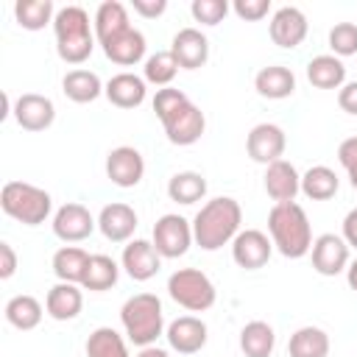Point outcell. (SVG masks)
I'll list each match as a JSON object with an SVG mask.
<instances>
[{"mask_svg":"<svg viewBox=\"0 0 357 357\" xmlns=\"http://www.w3.org/2000/svg\"><path fill=\"white\" fill-rule=\"evenodd\" d=\"M243 220V209L234 198H212L201 206V212L192 220V237L201 248L215 251L223 243H229L237 234V226Z\"/></svg>","mask_w":357,"mask_h":357,"instance_id":"cell-1","label":"cell"},{"mask_svg":"<svg viewBox=\"0 0 357 357\" xmlns=\"http://www.w3.org/2000/svg\"><path fill=\"white\" fill-rule=\"evenodd\" d=\"M268 229H271L273 245L290 259L304 257L312 245V231H310L307 212L296 201L273 204V209L268 215Z\"/></svg>","mask_w":357,"mask_h":357,"instance_id":"cell-2","label":"cell"},{"mask_svg":"<svg viewBox=\"0 0 357 357\" xmlns=\"http://www.w3.org/2000/svg\"><path fill=\"white\" fill-rule=\"evenodd\" d=\"M123 326L131 343L137 346H151L162 335V304L153 293H137L123 304Z\"/></svg>","mask_w":357,"mask_h":357,"instance_id":"cell-3","label":"cell"},{"mask_svg":"<svg viewBox=\"0 0 357 357\" xmlns=\"http://www.w3.org/2000/svg\"><path fill=\"white\" fill-rule=\"evenodd\" d=\"M0 206L20 223L36 226L50 212V192L28 181H6L0 190Z\"/></svg>","mask_w":357,"mask_h":357,"instance_id":"cell-4","label":"cell"},{"mask_svg":"<svg viewBox=\"0 0 357 357\" xmlns=\"http://www.w3.org/2000/svg\"><path fill=\"white\" fill-rule=\"evenodd\" d=\"M167 290L173 296L176 304H181L184 310L201 312L209 310L215 304V284L209 282L206 273L195 271V268H181L167 279Z\"/></svg>","mask_w":357,"mask_h":357,"instance_id":"cell-5","label":"cell"},{"mask_svg":"<svg viewBox=\"0 0 357 357\" xmlns=\"http://www.w3.org/2000/svg\"><path fill=\"white\" fill-rule=\"evenodd\" d=\"M192 229L181 215H162L153 226V245L162 257H181L190 248Z\"/></svg>","mask_w":357,"mask_h":357,"instance_id":"cell-6","label":"cell"},{"mask_svg":"<svg viewBox=\"0 0 357 357\" xmlns=\"http://www.w3.org/2000/svg\"><path fill=\"white\" fill-rule=\"evenodd\" d=\"M245 151L254 162H262V165H273L282 159L284 153V131L276 126V123H259L248 131V139H245Z\"/></svg>","mask_w":357,"mask_h":357,"instance_id":"cell-7","label":"cell"},{"mask_svg":"<svg viewBox=\"0 0 357 357\" xmlns=\"http://www.w3.org/2000/svg\"><path fill=\"white\" fill-rule=\"evenodd\" d=\"M145 173V162H142V153L131 145H120L114 151H109L106 156V176L117 184V187H134L139 184Z\"/></svg>","mask_w":357,"mask_h":357,"instance_id":"cell-8","label":"cell"},{"mask_svg":"<svg viewBox=\"0 0 357 357\" xmlns=\"http://www.w3.org/2000/svg\"><path fill=\"white\" fill-rule=\"evenodd\" d=\"M14 117L25 131H45L53 123L56 109H53L50 98L39 95V92H25L14 103Z\"/></svg>","mask_w":357,"mask_h":357,"instance_id":"cell-9","label":"cell"},{"mask_svg":"<svg viewBox=\"0 0 357 357\" xmlns=\"http://www.w3.org/2000/svg\"><path fill=\"white\" fill-rule=\"evenodd\" d=\"M231 254H234V262L245 271H257L262 268L268 259H271V240L265 231L259 229H245L234 237V245H231Z\"/></svg>","mask_w":357,"mask_h":357,"instance_id":"cell-10","label":"cell"},{"mask_svg":"<svg viewBox=\"0 0 357 357\" xmlns=\"http://www.w3.org/2000/svg\"><path fill=\"white\" fill-rule=\"evenodd\" d=\"M167 131V139L173 145H192L201 139L204 128H206V117L195 103H187L184 109H178L167 123H162Z\"/></svg>","mask_w":357,"mask_h":357,"instance_id":"cell-11","label":"cell"},{"mask_svg":"<svg viewBox=\"0 0 357 357\" xmlns=\"http://www.w3.org/2000/svg\"><path fill=\"white\" fill-rule=\"evenodd\" d=\"M95 229V220H92V212L84 206V204H64L56 218H53V231L56 237L67 240V243H75V240H84L89 237Z\"/></svg>","mask_w":357,"mask_h":357,"instance_id":"cell-12","label":"cell"},{"mask_svg":"<svg viewBox=\"0 0 357 357\" xmlns=\"http://www.w3.org/2000/svg\"><path fill=\"white\" fill-rule=\"evenodd\" d=\"M349 262V243L337 234H321L312 243V265L324 276H335Z\"/></svg>","mask_w":357,"mask_h":357,"instance_id":"cell-13","label":"cell"},{"mask_svg":"<svg viewBox=\"0 0 357 357\" xmlns=\"http://www.w3.org/2000/svg\"><path fill=\"white\" fill-rule=\"evenodd\" d=\"M170 53L176 56L178 67L184 70H195L209 59V39L198 31V28H181L173 36V47Z\"/></svg>","mask_w":357,"mask_h":357,"instance_id":"cell-14","label":"cell"},{"mask_svg":"<svg viewBox=\"0 0 357 357\" xmlns=\"http://www.w3.org/2000/svg\"><path fill=\"white\" fill-rule=\"evenodd\" d=\"M307 36V17L296 6H284L271 20V39L279 47H296Z\"/></svg>","mask_w":357,"mask_h":357,"instance_id":"cell-15","label":"cell"},{"mask_svg":"<svg viewBox=\"0 0 357 357\" xmlns=\"http://www.w3.org/2000/svg\"><path fill=\"white\" fill-rule=\"evenodd\" d=\"M167 340L181 354H195L206 343V324L195 315H181L167 326Z\"/></svg>","mask_w":357,"mask_h":357,"instance_id":"cell-16","label":"cell"},{"mask_svg":"<svg viewBox=\"0 0 357 357\" xmlns=\"http://www.w3.org/2000/svg\"><path fill=\"white\" fill-rule=\"evenodd\" d=\"M159 257H162V254L156 251L153 243H148V240H134V243H128L126 251H123V268L128 271L131 279L145 282V279L156 276V271H159Z\"/></svg>","mask_w":357,"mask_h":357,"instance_id":"cell-17","label":"cell"},{"mask_svg":"<svg viewBox=\"0 0 357 357\" xmlns=\"http://www.w3.org/2000/svg\"><path fill=\"white\" fill-rule=\"evenodd\" d=\"M100 45H103V53H106L114 64H123V67L137 64V61L145 56V36H142L137 28H126L123 33H117V36L100 42Z\"/></svg>","mask_w":357,"mask_h":357,"instance_id":"cell-18","label":"cell"},{"mask_svg":"<svg viewBox=\"0 0 357 357\" xmlns=\"http://www.w3.org/2000/svg\"><path fill=\"white\" fill-rule=\"evenodd\" d=\"M298 187H301V178H298V173H296V167L290 162L279 159V162L268 165V170H265V190H268V195L276 204L293 201Z\"/></svg>","mask_w":357,"mask_h":357,"instance_id":"cell-19","label":"cell"},{"mask_svg":"<svg viewBox=\"0 0 357 357\" xmlns=\"http://www.w3.org/2000/svg\"><path fill=\"white\" fill-rule=\"evenodd\" d=\"M98 226L103 231V237L120 243V240H128L137 229V212L128 206V204H109L100 209V218H98Z\"/></svg>","mask_w":357,"mask_h":357,"instance_id":"cell-20","label":"cell"},{"mask_svg":"<svg viewBox=\"0 0 357 357\" xmlns=\"http://www.w3.org/2000/svg\"><path fill=\"white\" fill-rule=\"evenodd\" d=\"M106 98L120 109H134L145 100V81L134 73H117L106 84Z\"/></svg>","mask_w":357,"mask_h":357,"instance_id":"cell-21","label":"cell"},{"mask_svg":"<svg viewBox=\"0 0 357 357\" xmlns=\"http://www.w3.org/2000/svg\"><path fill=\"white\" fill-rule=\"evenodd\" d=\"M81 304H84L81 290H78L73 282H59V284H53V287L47 290V301H45L47 312H50L56 321H73V318L81 312Z\"/></svg>","mask_w":357,"mask_h":357,"instance_id":"cell-22","label":"cell"},{"mask_svg":"<svg viewBox=\"0 0 357 357\" xmlns=\"http://www.w3.org/2000/svg\"><path fill=\"white\" fill-rule=\"evenodd\" d=\"M89 254L84 248H75V245H64L53 254V271L61 282H73V284H81L84 282V273L89 268Z\"/></svg>","mask_w":357,"mask_h":357,"instance_id":"cell-23","label":"cell"},{"mask_svg":"<svg viewBox=\"0 0 357 357\" xmlns=\"http://www.w3.org/2000/svg\"><path fill=\"white\" fill-rule=\"evenodd\" d=\"M257 92L265 98H287L296 89V75L282 64H268L254 78Z\"/></svg>","mask_w":357,"mask_h":357,"instance_id":"cell-24","label":"cell"},{"mask_svg":"<svg viewBox=\"0 0 357 357\" xmlns=\"http://www.w3.org/2000/svg\"><path fill=\"white\" fill-rule=\"evenodd\" d=\"M287 351H290V357H326L329 354V337L318 326H301L290 335Z\"/></svg>","mask_w":357,"mask_h":357,"instance_id":"cell-25","label":"cell"},{"mask_svg":"<svg viewBox=\"0 0 357 357\" xmlns=\"http://www.w3.org/2000/svg\"><path fill=\"white\" fill-rule=\"evenodd\" d=\"M307 78H310V84L318 86V89H335V86L343 84L346 67H343L340 59L324 53V56H315V59L307 64Z\"/></svg>","mask_w":357,"mask_h":357,"instance_id":"cell-26","label":"cell"},{"mask_svg":"<svg viewBox=\"0 0 357 357\" xmlns=\"http://www.w3.org/2000/svg\"><path fill=\"white\" fill-rule=\"evenodd\" d=\"M273 343H276V335L265 321H251L240 332V349L245 357H271Z\"/></svg>","mask_w":357,"mask_h":357,"instance_id":"cell-27","label":"cell"},{"mask_svg":"<svg viewBox=\"0 0 357 357\" xmlns=\"http://www.w3.org/2000/svg\"><path fill=\"white\" fill-rule=\"evenodd\" d=\"M206 192V178L195 170H181L167 181V195L176 204H195Z\"/></svg>","mask_w":357,"mask_h":357,"instance_id":"cell-28","label":"cell"},{"mask_svg":"<svg viewBox=\"0 0 357 357\" xmlns=\"http://www.w3.org/2000/svg\"><path fill=\"white\" fill-rule=\"evenodd\" d=\"M301 190L312 201H326L337 192V173L326 165H315L301 176Z\"/></svg>","mask_w":357,"mask_h":357,"instance_id":"cell-29","label":"cell"},{"mask_svg":"<svg viewBox=\"0 0 357 357\" xmlns=\"http://www.w3.org/2000/svg\"><path fill=\"white\" fill-rule=\"evenodd\" d=\"M95 28H98L100 42H106V39L123 33L126 28H131V25H128V14H126V6L117 3V0H106V3H100L98 14H95Z\"/></svg>","mask_w":357,"mask_h":357,"instance_id":"cell-30","label":"cell"},{"mask_svg":"<svg viewBox=\"0 0 357 357\" xmlns=\"http://www.w3.org/2000/svg\"><path fill=\"white\" fill-rule=\"evenodd\" d=\"M61 86H64V95L75 103H89L100 95V78L89 70H70L64 75Z\"/></svg>","mask_w":357,"mask_h":357,"instance_id":"cell-31","label":"cell"},{"mask_svg":"<svg viewBox=\"0 0 357 357\" xmlns=\"http://www.w3.org/2000/svg\"><path fill=\"white\" fill-rule=\"evenodd\" d=\"M6 318L11 326L17 329H33L39 321H42V304L39 298L22 293V296H14L8 304H6Z\"/></svg>","mask_w":357,"mask_h":357,"instance_id":"cell-32","label":"cell"},{"mask_svg":"<svg viewBox=\"0 0 357 357\" xmlns=\"http://www.w3.org/2000/svg\"><path fill=\"white\" fill-rule=\"evenodd\" d=\"M86 357H128V349L112 326H100L86 340Z\"/></svg>","mask_w":357,"mask_h":357,"instance_id":"cell-33","label":"cell"},{"mask_svg":"<svg viewBox=\"0 0 357 357\" xmlns=\"http://www.w3.org/2000/svg\"><path fill=\"white\" fill-rule=\"evenodd\" d=\"M117 282V262L106 254H95L89 259V268L84 273V287L86 290H109Z\"/></svg>","mask_w":357,"mask_h":357,"instance_id":"cell-34","label":"cell"},{"mask_svg":"<svg viewBox=\"0 0 357 357\" xmlns=\"http://www.w3.org/2000/svg\"><path fill=\"white\" fill-rule=\"evenodd\" d=\"M17 22L28 31H39L45 28V22H50L53 17V3L50 0H17L14 6Z\"/></svg>","mask_w":357,"mask_h":357,"instance_id":"cell-35","label":"cell"},{"mask_svg":"<svg viewBox=\"0 0 357 357\" xmlns=\"http://www.w3.org/2000/svg\"><path fill=\"white\" fill-rule=\"evenodd\" d=\"M56 25V39H73V36H84L89 33V17L81 6H67L56 14L53 20Z\"/></svg>","mask_w":357,"mask_h":357,"instance_id":"cell-36","label":"cell"},{"mask_svg":"<svg viewBox=\"0 0 357 357\" xmlns=\"http://www.w3.org/2000/svg\"><path fill=\"white\" fill-rule=\"evenodd\" d=\"M176 73H178V61H176V56L170 50H159L145 61V78L153 81V84L165 86V84H170L176 78Z\"/></svg>","mask_w":357,"mask_h":357,"instance_id":"cell-37","label":"cell"},{"mask_svg":"<svg viewBox=\"0 0 357 357\" xmlns=\"http://www.w3.org/2000/svg\"><path fill=\"white\" fill-rule=\"evenodd\" d=\"M190 103V98L181 92V89H173V86H165L153 95V112L159 114L162 123H167L178 109H184Z\"/></svg>","mask_w":357,"mask_h":357,"instance_id":"cell-38","label":"cell"},{"mask_svg":"<svg viewBox=\"0 0 357 357\" xmlns=\"http://www.w3.org/2000/svg\"><path fill=\"white\" fill-rule=\"evenodd\" d=\"M329 45L337 56L357 53V25L354 22H335L329 31Z\"/></svg>","mask_w":357,"mask_h":357,"instance_id":"cell-39","label":"cell"},{"mask_svg":"<svg viewBox=\"0 0 357 357\" xmlns=\"http://www.w3.org/2000/svg\"><path fill=\"white\" fill-rule=\"evenodd\" d=\"M59 45V56L70 64H81L89 53H92V33H84V36H73V39H56Z\"/></svg>","mask_w":357,"mask_h":357,"instance_id":"cell-40","label":"cell"},{"mask_svg":"<svg viewBox=\"0 0 357 357\" xmlns=\"http://www.w3.org/2000/svg\"><path fill=\"white\" fill-rule=\"evenodd\" d=\"M229 11L226 0H192V17L204 25H218Z\"/></svg>","mask_w":357,"mask_h":357,"instance_id":"cell-41","label":"cell"},{"mask_svg":"<svg viewBox=\"0 0 357 357\" xmlns=\"http://www.w3.org/2000/svg\"><path fill=\"white\" fill-rule=\"evenodd\" d=\"M271 8V0H234V11L243 20H262Z\"/></svg>","mask_w":357,"mask_h":357,"instance_id":"cell-42","label":"cell"},{"mask_svg":"<svg viewBox=\"0 0 357 357\" xmlns=\"http://www.w3.org/2000/svg\"><path fill=\"white\" fill-rule=\"evenodd\" d=\"M337 159H340V165H343L346 170L357 167V137H349V139L340 142V148H337Z\"/></svg>","mask_w":357,"mask_h":357,"instance_id":"cell-43","label":"cell"},{"mask_svg":"<svg viewBox=\"0 0 357 357\" xmlns=\"http://www.w3.org/2000/svg\"><path fill=\"white\" fill-rule=\"evenodd\" d=\"M14 271H17V254H14V248L3 240V243H0V279H8Z\"/></svg>","mask_w":357,"mask_h":357,"instance_id":"cell-44","label":"cell"},{"mask_svg":"<svg viewBox=\"0 0 357 357\" xmlns=\"http://www.w3.org/2000/svg\"><path fill=\"white\" fill-rule=\"evenodd\" d=\"M337 103H340V109H343V112L357 114V81L346 84V86L337 92Z\"/></svg>","mask_w":357,"mask_h":357,"instance_id":"cell-45","label":"cell"},{"mask_svg":"<svg viewBox=\"0 0 357 357\" xmlns=\"http://www.w3.org/2000/svg\"><path fill=\"white\" fill-rule=\"evenodd\" d=\"M167 8L165 0H134V11L142 17H159Z\"/></svg>","mask_w":357,"mask_h":357,"instance_id":"cell-46","label":"cell"},{"mask_svg":"<svg viewBox=\"0 0 357 357\" xmlns=\"http://www.w3.org/2000/svg\"><path fill=\"white\" fill-rule=\"evenodd\" d=\"M343 237L349 245H357V209H351L343 220Z\"/></svg>","mask_w":357,"mask_h":357,"instance_id":"cell-47","label":"cell"},{"mask_svg":"<svg viewBox=\"0 0 357 357\" xmlns=\"http://www.w3.org/2000/svg\"><path fill=\"white\" fill-rule=\"evenodd\" d=\"M137 357H167V351H162V349H156V346H145Z\"/></svg>","mask_w":357,"mask_h":357,"instance_id":"cell-48","label":"cell"},{"mask_svg":"<svg viewBox=\"0 0 357 357\" xmlns=\"http://www.w3.org/2000/svg\"><path fill=\"white\" fill-rule=\"evenodd\" d=\"M8 106H11V100H8V92H0V120L8 114Z\"/></svg>","mask_w":357,"mask_h":357,"instance_id":"cell-49","label":"cell"},{"mask_svg":"<svg viewBox=\"0 0 357 357\" xmlns=\"http://www.w3.org/2000/svg\"><path fill=\"white\" fill-rule=\"evenodd\" d=\"M349 284H351V290H357V259L349 265Z\"/></svg>","mask_w":357,"mask_h":357,"instance_id":"cell-50","label":"cell"},{"mask_svg":"<svg viewBox=\"0 0 357 357\" xmlns=\"http://www.w3.org/2000/svg\"><path fill=\"white\" fill-rule=\"evenodd\" d=\"M349 178H351V187L357 190V167H351V170H349Z\"/></svg>","mask_w":357,"mask_h":357,"instance_id":"cell-51","label":"cell"}]
</instances>
